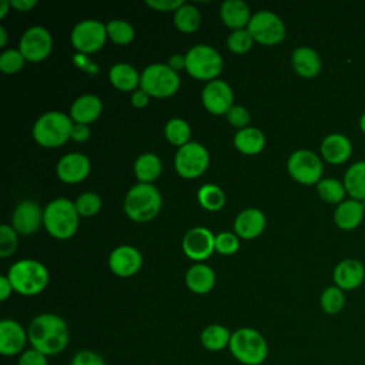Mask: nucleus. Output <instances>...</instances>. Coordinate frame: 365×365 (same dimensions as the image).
Masks as SVG:
<instances>
[{
  "instance_id": "nucleus-1",
  "label": "nucleus",
  "mask_w": 365,
  "mask_h": 365,
  "mask_svg": "<svg viewBox=\"0 0 365 365\" xmlns=\"http://www.w3.org/2000/svg\"><path fill=\"white\" fill-rule=\"evenodd\" d=\"M29 342L31 348L40 351L46 356L63 352L70 342V331L67 322L51 312L38 314L27 328Z\"/></svg>"
},
{
  "instance_id": "nucleus-2",
  "label": "nucleus",
  "mask_w": 365,
  "mask_h": 365,
  "mask_svg": "<svg viewBox=\"0 0 365 365\" xmlns=\"http://www.w3.org/2000/svg\"><path fill=\"white\" fill-rule=\"evenodd\" d=\"M13 291L23 297H33L48 285V269L37 259L26 258L16 261L7 272Z\"/></svg>"
},
{
  "instance_id": "nucleus-3",
  "label": "nucleus",
  "mask_w": 365,
  "mask_h": 365,
  "mask_svg": "<svg viewBox=\"0 0 365 365\" xmlns=\"http://www.w3.org/2000/svg\"><path fill=\"white\" fill-rule=\"evenodd\" d=\"M163 205V198L154 184L137 182L124 198V212L135 222H147L154 220Z\"/></svg>"
},
{
  "instance_id": "nucleus-4",
  "label": "nucleus",
  "mask_w": 365,
  "mask_h": 365,
  "mask_svg": "<svg viewBox=\"0 0 365 365\" xmlns=\"http://www.w3.org/2000/svg\"><path fill=\"white\" fill-rule=\"evenodd\" d=\"M80 215L73 201L60 197L50 201L44 208L43 225L56 240L71 238L78 228Z\"/></svg>"
},
{
  "instance_id": "nucleus-5",
  "label": "nucleus",
  "mask_w": 365,
  "mask_h": 365,
  "mask_svg": "<svg viewBox=\"0 0 365 365\" xmlns=\"http://www.w3.org/2000/svg\"><path fill=\"white\" fill-rule=\"evenodd\" d=\"M73 120L63 111L41 114L31 130L34 141L44 148H57L71 140Z\"/></svg>"
},
{
  "instance_id": "nucleus-6",
  "label": "nucleus",
  "mask_w": 365,
  "mask_h": 365,
  "mask_svg": "<svg viewBox=\"0 0 365 365\" xmlns=\"http://www.w3.org/2000/svg\"><path fill=\"white\" fill-rule=\"evenodd\" d=\"M230 352L242 365H261L268 355V344L254 328H240L231 334Z\"/></svg>"
},
{
  "instance_id": "nucleus-7",
  "label": "nucleus",
  "mask_w": 365,
  "mask_h": 365,
  "mask_svg": "<svg viewBox=\"0 0 365 365\" xmlns=\"http://www.w3.org/2000/svg\"><path fill=\"white\" fill-rule=\"evenodd\" d=\"M224 61L221 54L208 44H197L185 53V71L201 81H212L221 74Z\"/></svg>"
},
{
  "instance_id": "nucleus-8",
  "label": "nucleus",
  "mask_w": 365,
  "mask_h": 365,
  "mask_svg": "<svg viewBox=\"0 0 365 365\" xmlns=\"http://www.w3.org/2000/svg\"><path fill=\"white\" fill-rule=\"evenodd\" d=\"M140 88L150 97L167 98L180 88V76L168 64L154 63L141 71Z\"/></svg>"
},
{
  "instance_id": "nucleus-9",
  "label": "nucleus",
  "mask_w": 365,
  "mask_h": 365,
  "mask_svg": "<svg viewBox=\"0 0 365 365\" xmlns=\"http://www.w3.org/2000/svg\"><path fill=\"white\" fill-rule=\"evenodd\" d=\"M255 43L262 46H277L285 38V24L282 19L269 10L255 11L247 26Z\"/></svg>"
},
{
  "instance_id": "nucleus-10",
  "label": "nucleus",
  "mask_w": 365,
  "mask_h": 365,
  "mask_svg": "<svg viewBox=\"0 0 365 365\" xmlns=\"http://www.w3.org/2000/svg\"><path fill=\"white\" fill-rule=\"evenodd\" d=\"M210 165V154L207 148L197 141H190L180 147L174 157V167L180 177L192 180L201 177Z\"/></svg>"
},
{
  "instance_id": "nucleus-11",
  "label": "nucleus",
  "mask_w": 365,
  "mask_h": 365,
  "mask_svg": "<svg viewBox=\"0 0 365 365\" xmlns=\"http://www.w3.org/2000/svg\"><path fill=\"white\" fill-rule=\"evenodd\" d=\"M289 175L302 185H314L322 180V160L311 150H297L287 161Z\"/></svg>"
},
{
  "instance_id": "nucleus-12",
  "label": "nucleus",
  "mask_w": 365,
  "mask_h": 365,
  "mask_svg": "<svg viewBox=\"0 0 365 365\" xmlns=\"http://www.w3.org/2000/svg\"><path fill=\"white\" fill-rule=\"evenodd\" d=\"M106 24L94 19H86L78 21L70 34L73 47L80 54H91L101 50L107 41Z\"/></svg>"
},
{
  "instance_id": "nucleus-13",
  "label": "nucleus",
  "mask_w": 365,
  "mask_h": 365,
  "mask_svg": "<svg viewBox=\"0 0 365 365\" xmlns=\"http://www.w3.org/2000/svg\"><path fill=\"white\" fill-rule=\"evenodd\" d=\"M53 48V38L50 31L43 26H33L27 29L19 41V50L30 63H40L46 60Z\"/></svg>"
},
{
  "instance_id": "nucleus-14",
  "label": "nucleus",
  "mask_w": 365,
  "mask_h": 365,
  "mask_svg": "<svg viewBox=\"0 0 365 365\" xmlns=\"http://www.w3.org/2000/svg\"><path fill=\"white\" fill-rule=\"evenodd\" d=\"M201 101L210 114L225 115L234 106V93L228 83L217 78L205 83L201 93Z\"/></svg>"
},
{
  "instance_id": "nucleus-15",
  "label": "nucleus",
  "mask_w": 365,
  "mask_h": 365,
  "mask_svg": "<svg viewBox=\"0 0 365 365\" xmlns=\"http://www.w3.org/2000/svg\"><path fill=\"white\" fill-rule=\"evenodd\" d=\"M181 245L190 259L205 261L215 251V235L205 227H194L185 232Z\"/></svg>"
},
{
  "instance_id": "nucleus-16",
  "label": "nucleus",
  "mask_w": 365,
  "mask_h": 365,
  "mask_svg": "<svg viewBox=\"0 0 365 365\" xmlns=\"http://www.w3.org/2000/svg\"><path fill=\"white\" fill-rule=\"evenodd\" d=\"M143 265L141 252L133 245H120L114 248L108 255L110 271L121 278H130L135 275Z\"/></svg>"
},
{
  "instance_id": "nucleus-17",
  "label": "nucleus",
  "mask_w": 365,
  "mask_h": 365,
  "mask_svg": "<svg viewBox=\"0 0 365 365\" xmlns=\"http://www.w3.org/2000/svg\"><path fill=\"white\" fill-rule=\"evenodd\" d=\"M44 210L31 200H23L17 204L11 215V227L19 235H30L43 225Z\"/></svg>"
},
{
  "instance_id": "nucleus-18",
  "label": "nucleus",
  "mask_w": 365,
  "mask_h": 365,
  "mask_svg": "<svg viewBox=\"0 0 365 365\" xmlns=\"http://www.w3.org/2000/svg\"><path fill=\"white\" fill-rule=\"evenodd\" d=\"M91 164L87 155L81 153L64 154L56 167L57 177L66 184H77L86 180L90 174Z\"/></svg>"
},
{
  "instance_id": "nucleus-19",
  "label": "nucleus",
  "mask_w": 365,
  "mask_h": 365,
  "mask_svg": "<svg viewBox=\"0 0 365 365\" xmlns=\"http://www.w3.org/2000/svg\"><path fill=\"white\" fill-rule=\"evenodd\" d=\"M29 334L23 325L14 319H3L0 322V352L4 356L23 354Z\"/></svg>"
},
{
  "instance_id": "nucleus-20",
  "label": "nucleus",
  "mask_w": 365,
  "mask_h": 365,
  "mask_svg": "<svg viewBox=\"0 0 365 365\" xmlns=\"http://www.w3.org/2000/svg\"><path fill=\"white\" fill-rule=\"evenodd\" d=\"M332 278L335 285L342 291H352L364 282L365 268L361 261L346 258L336 264L332 272Z\"/></svg>"
},
{
  "instance_id": "nucleus-21",
  "label": "nucleus",
  "mask_w": 365,
  "mask_h": 365,
  "mask_svg": "<svg viewBox=\"0 0 365 365\" xmlns=\"http://www.w3.org/2000/svg\"><path fill=\"white\" fill-rule=\"evenodd\" d=\"M322 158L334 165L344 164L352 154V144L345 134L332 133L324 137L319 147Z\"/></svg>"
},
{
  "instance_id": "nucleus-22",
  "label": "nucleus",
  "mask_w": 365,
  "mask_h": 365,
  "mask_svg": "<svg viewBox=\"0 0 365 365\" xmlns=\"http://www.w3.org/2000/svg\"><path fill=\"white\" fill-rule=\"evenodd\" d=\"M265 215L258 208H245L234 220V232L241 240H254L265 230Z\"/></svg>"
},
{
  "instance_id": "nucleus-23",
  "label": "nucleus",
  "mask_w": 365,
  "mask_h": 365,
  "mask_svg": "<svg viewBox=\"0 0 365 365\" xmlns=\"http://www.w3.org/2000/svg\"><path fill=\"white\" fill-rule=\"evenodd\" d=\"M103 111V101L96 94H83L77 97L70 107V118L77 124L94 123Z\"/></svg>"
},
{
  "instance_id": "nucleus-24",
  "label": "nucleus",
  "mask_w": 365,
  "mask_h": 365,
  "mask_svg": "<svg viewBox=\"0 0 365 365\" xmlns=\"http://www.w3.org/2000/svg\"><path fill=\"white\" fill-rule=\"evenodd\" d=\"M291 66H292V70L299 77L314 78L319 74L322 68V61L319 54L314 48L308 46H301L292 51Z\"/></svg>"
},
{
  "instance_id": "nucleus-25",
  "label": "nucleus",
  "mask_w": 365,
  "mask_h": 365,
  "mask_svg": "<svg viewBox=\"0 0 365 365\" xmlns=\"http://www.w3.org/2000/svg\"><path fill=\"white\" fill-rule=\"evenodd\" d=\"M220 16L222 23L234 30L247 29L252 14L250 6L242 0H227L220 7Z\"/></svg>"
},
{
  "instance_id": "nucleus-26",
  "label": "nucleus",
  "mask_w": 365,
  "mask_h": 365,
  "mask_svg": "<svg viewBox=\"0 0 365 365\" xmlns=\"http://www.w3.org/2000/svg\"><path fill=\"white\" fill-rule=\"evenodd\" d=\"M365 215L362 202L354 198L344 200L341 204L336 205L334 211V222L338 228L344 231H351L359 227Z\"/></svg>"
},
{
  "instance_id": "nucleus-27",
  "label": "nucleus",
  "mask_w": 365,
  "mask_h": 365,
  "mask_svg": "<svg viewBox=\"0 0 365 365\" xmlns=\"http://www.w3.org/2000/svg\"><path fill=\"white\" fill-rule=\"evenodd\" d=\"M185 285L194 294H207L215 285V272L207 264H194L188 268L185 274Z\"/></svg>"
},
{
  "instance_id": "nucleus-28",
  "label": "nucleus",
  "mask_w": 365,
  "mask_h": 365,
  "mask_svg": "<svg viewBox=\"0 0 365 365\" xmlns=\"http://www.w3.org/2000/svg\"><path fill=\"white\" fill-rule=\"evenodd\" d=\"M108 80L114 88L125 93H134L140 88L141 74L128 63H115L108 71Z\"/></svg>"
},
{
  "instance_id": "nucleus-29",
  "label": "nucleus",
  "mask_w": 365,
  "mask_h": 365,
  "mask_svg": "<svg viewBox=\"0 0 365 365\" xmlns=\"http://www.w3.org/2000/svg\"><path fill=\"white\" fill-rule=\"evenodd\" d=\"M234 147L245 155H257L265 147V135L259 128L248 125L235 133Z\"/></svg>"
},
{
  "instance_id": "nucleus-30",
  "label": "nucleus",
  "mask_w": 365,
  "mask_h": 365,
  "mask_svg": "<svg viewBox=\"0 0 365 365\" xmlns=\"http://www.w3.org/2000/svg\"><path fill=\"white\" fill-rule=\"evenodd\" d=\"M133 170L138 182L153 184L160 177L163 171V164L157 154L144 153L135 158Z\"/></svg>"
},
{
  "instance_id": "nucleus-31",
  "label": "nucleus",
  "mask_w": 365,
  "mask_h": 365,
  "mask_svg": "<svg viewBox=\"0 0 365 365\" xmlns=\"http://www.w3.org/2000/svg\"><path fill=\"white\" fill-rule=\"evenodd\" d=\"M342 182L349 198L365 200V160L351 164L344 174Z\"/></svg>"
},
{
  "instance_id": "nucleus-32",
  "label": "nucleus",
  "mask_w": 365,
  "mask_h": 365,
  "mask_svg": "<svg viewBox=\"0 0 365 365\" xmlns=\"http://www.w3.org/2000/svg\"><path fill=\"white\" fill-rule=\"evenodd\" d=\"M231 334L232 332H230L227 327L220 324H211L201 331L200 341L205 349L217 352L225 349L230 345Z\"/></svg>"
},
{
  "instance_id": "nucleus-33",
  "label": "nucleus",
  "mask_w": 365,
  "mask_h": 365,
  "mask_svg": "<svg viewBox=\"0 0 365 365\" xmlns=\"http://www.w3.org/2000/svg\"><path fill=\"white\" fill-rule=\"evenodd\" d=\"M174 24L181 33H194L201 24V14L195 6L184 3L174 13Z\"/></svg>"
},
{
  "instance_id": "nucleus-34",
  "label": "nucleus",
  "mask_w": 365,
  "mask_h": 365,
  "mask_svg": "<svg viewBox=\"0 0 365 365\" xmlns=\"http://www.w3.org/2000/svg\"><path fill=\"white\" fill-rule=\"evenodd\" d=\"M164 135L168 143H171L173 145L180 148V147L185 145L187 143H190L191 127L185 120H182L180 117H174L167 121V124L164 127Z\"/></svg>"
},
{
  "instance_id": "nucleus-35",
  "label": "nucleus",
  "mask_w": 365,
  "mask_h": 365,
  "mask_svg": "<svg viewBox=\"0 0 365 365\" xmlns=\"http://www.w3.org/2000/svg\"><path fill=\"white\" fill-rule=\"evenodd\" d=\"M197 198L200 205L207 211H220L225 204L224 191L215 184H204L200 187L197 192Z\"/></svg>"
},
{
  "instance_id": "nucleus-36",
  "label": "nucleus",
  "mask_w": 365,
  "mask_h": 365,
  "mask_svg": "<svg viewBox=\"0 0 365 365\" xmlns=\"http://www.w3.org/2000/svg\"><path fill=\"white\" fill-rule=\"evenodd\" d=\"M317 191L321 200L328 204H341L345 200L346 190L342 181L336 178H322L317 184Z\"/></svg>"
},
{
  "instance_id": "nucleus-37",
  "label": "nucleus",
  "mask_w": 365,
  "mask_h": 365,
  "mask_svg": "<svg viewBox=\"0 0 365 365\" xmlns=\"http://www.w3.org/2000/svg\"><path fill=\"white\" fill-rule=\"evenodd\" d=\"M106 30H107V37L117 46L130 44L135 36L134 27L127 20H121V19L110 20L106 24Z\"/></svg>"
},
{
  "instance_id": "nucleus-38",
  "label": "nucleus",
  "mask_w": 365,
  "mask_h": 365,
  "mask_svg": "<svg viewBox=\"0 0 365 365\" xmlns=\"http://www.w3.org/2000/svg\"><path fill=\"white\" fill-rule=\"evenodd\" d=\"M321 309L328 315L339 314L345 307V295L341 288L336 285L327 287L319 297Z\"/></svg>"
},
{
  "instance_id": "nucleus-39",
  "label": "nucleus",
  "mask_w": 365,
  "mask_h": 365,
  "mask_svg": "<svg viewBox=\"0 0 365 365\" xmlns=\"http://www.w3.org/2000/svg\"><path fill=\"white\" fill-rule=\"evenodd\" d=\"M74 205L80 217L88 218V217H94L101 210L103 201L97 192L86 191L77 197V200L74 201Z\"/></svg>"
},
{
  "instance_id": "nucleus-40",
  "label": "nucleus",
  "mask_w": 365,
  "mask_h": 365,
  "mask_svg": "<svg viewBox=\"0 0 365 365\" xmlns=\"http://www.w3.org/2000/svg\"><path fill=\"white\" fill-rule=\"evenodd\" d=\"M254 43L255 41L247 29L234 30V31H231V34L227 38L228 50L235 54H244V53L250 51L252 48Z\"/></svg>"
},
{
  "instance_id": "nucleus-41",
  "label": "nucleus",
  "mask_w": 365,
  "mask_h": 365,
  "mask_svg": "<svg viewBox=\"0 0 365 365\" xmlns=\"http://www.w3.org/2000/svg\"><path fill=\"white\" fill-rule=\"evenodd\" d=\"M26 58L19 48H7L0 54V71L4 74H16L24 67Z\"/></svg>"
},
{
  "instance_id": "nucleus-42",
  "label": "nucleus",
  "mask_w": 365,
  "mask_h": 365,
  "mask_svg": "<svg viewBox=\"0 0 365 365\" xmlns=\"http://www.w3.org/2000/svg\"><path fill=\"white\" fill-rule=\"evenodd\" d=\"M19 245V234L9 224L0 225V257L7 258L13 255Z\"/></svg>"
},
{
  "instance_id": "nucleus-43",
  "label": "nucleus",
  "mask_w": 365,
  "mask_h": 365,
  "mask_svg": "<svg viewBox=\"0 0 365 365\" xmlns=\"http://www.w3.org/2000/svg\"><path fill=\"white\" fill-rule=\"evenodd\" d=\"M240 248V237L235 232L222 231L215 235V251L221 255H232Z\"/></svg>"
},
{
  "instance_id": "nucleus-44",
  "label": "nucleus",
  "mask_w": 365,
  "mask_h": 365,
  "mask_svg": "<svg viewBox=\"0 0 365 365\" xmlns=\"http://www.w3.org/2000/svg\"><path fill=\"white\" fill-rule=\"evenodd\" d=\"M225 117H227V121H228L232 127H235V128H238V130H242V128L248 127V125H250V121H251V114H250V111H248L245 107L237 106V104H234V106L230 108V111L225 114Z\"/></svg>"
},
{
  "instance_id": "nucleus-45",
  "label": "nucleus",
  "mask_w": 365,
  "mask_h": 365,
  "mask_svg": "<svg viewBox=\"0 0 365 365\" xmlns=\"http://www.w3.org/2000/svg\"><path fill=\"white\" fill-rule=\"evenodd\" d=\"M70 365H106V362L100 354L90 349H83L74 354Z\"/></svg>"
},
{
  "instance_id": "nucleus-46",
  "label": "nucleus",
  "mask_w": 365,
  "mask_h": 365,
  "mask_svg": "<svg viewBox=\"0 0 365 365\" xmlns=\"http://www.w3.org/2000/svg\"><path fill=\"white\" fill-rule=\"evenodd\" d=\"M17 365H48V362L44 354L34 348H29L19 355Z\"/></svg>"
},
{
  "instance_id": "nucleus-47",
  "label": "nucleus",
  "mask_w": 365,
  "mask_h": 365,
  "mask_svg": "<svg viewBox=\"0 0 365 365\" xmlns=\"http://www.w3.org/2000/svg\"><path fill=\"white\" fill-rule=\"evenodd\" d=\"M185 1L184 0H145V6L155 11L175 13Z\"/></svg>"
},
{
  "instance_id": "nucleus-48",
  "label": "nucleus",
  "mask_w": 365,
  "mask_h": 365,
  "mask_svg": "<svg viewBox=\"0 0 365 365\" xmlns=\"http://www.w3.org/2000/svg\"><path fill=\"white\" fill-rule=\"evenodd\" d=\"M91 135V130L88 125L86 124H77L74 123L73 124V128H71V140L76 141V143H86Z\"/></svg>"
},
{
  "instance_id": "nucleus-49",
  "label": "nucleus",
  "mask_w": 365,
  "mask_h": 365,
  "mask_svg": "<svg viewBox=\"0 0 365 365\" xmlns=\"http://www.w3.org/2000/svg\"><path fill=\"white\" fill-rule=\"evenodd\" d=\"M74 64H76L78 68H83V70H86V71H88V73H91V74H96V73L98 71L97 66H96L86 54L77 53V54L74 56Z\"/></svg>"
},
{
  "instance_id": "nucleus-50",
  "label": "nucleus",
  "mask_w": 365,
  "mask_h": 365,
  "mask_svg": "<svg viewBox=\"0 0 365 365\" xmlns=\"http://www.w3.org/2000/svg\"><path fill=\"white\" fill-rule=\"evenodd\" d=\"M150 98L151 97L144 90L137 88L134 93H131V106L135 108H144L148 106Z\"/></svg>"
},
{
  "instance_id": "nucleus-51",
  "label": "nucleus",
  "mask_w": 365,
  "mask_h": 365,
  "mask_svg": "<svg viewBox=\"0 0 365 365\" xmlns=\"http://www.w3.org/2000/svg\"><path fill=\"white\" fill-rule=\"evenodd\" d=\"M174 71H180V70H185V54H173L170 56L168 58V63H167Z\"/></svg>"
},
{
  "instance_id": "nucleus-52",
  "label": "nucleus",
  "mask_w": 365,
  "mask_h": 365,
  "mask_svg": "<svg viewBox=\"0 0 365 365\" xmlns=\"http://www.w3.org/2000/svg\"><path fill=\"white\" fill-rule=\"evenodd\" d=\"M13 292V287H11V282L9 279L7 275H1L0 277V299L1 301H6Z\"/></svg>"
},
{
  "instance_id": "nucleus-53",
  "label": "nucleus",
  "mask_w": 365,
  "mask_h": 365,
  "mask_svg": "<svg viewBox=\"0 0 365 365\" xmlns=\"http://www.w3.org/2000/svg\"><path fill=\"white\" fill-rule=\"evenodd\" d=\"M10 4L17 11L26 13V11H30L33 7H36L37 1L36 0H10Z\"/></svg>"
},
{
  "instance_id": "nucleus-54",
  "label": "nucleus",
  "mask_w": 365,
  "mask_h": 365,
  "mask_svg": "<svg viewBox=\"0 0 365 365\" xmlns=\"http://www.w3.org/2000/svg\"><path fill=\"white\" fill-rule=\"evenodd\" d=\"M10 7H11L10 0H1V1H0V19H4V17H6V14H7V11H9Z\"/></svg>"
},
{
  "instance_id": "nucleus-55",
  "label": "nucleus",
  "mask_w": 365,
  "mask_h": 365,
  "mask_svg": "<svg viewBox=\"0 0 365 365\" xmlns=\"http://www.w3.org/2000/svg\"><path fill=\"white\" fill-rule=\"evenodd\" d=\"M7 43V31L3 26H0V47H4Z\"/></svg>"
},
{
  "instance_id": "nucleus-56",
  "label": "nucleus",
  "mask_w": 365,
  "mask_h": 365,
  "mask_svg": "<svg viewBox=\"0 0 365 365\" xmlns=\"http://www.w3.org/2000/svg\"><path fill=\"white\" fill-rule=\"evenodd\" d=\"M359 128H361V131L365 134V111L361 114V117H359Z\"/></svg>"
},
{
  "instance_id": "nucleus-57",
  "label": "nucleus",
  "mask_w": 365,
  "mask_h": 365,
  "mask_svg": "<svg viewBox=\"0 0 365 365\" xmlns=\"http://www.w3.org/2000/svg\"><path fill=\"white\" fill-rule=\"evenodd\" d=\"M361 202H362V207H364V211H365V200H362Z\"/></svg>"
}]
</instances>
